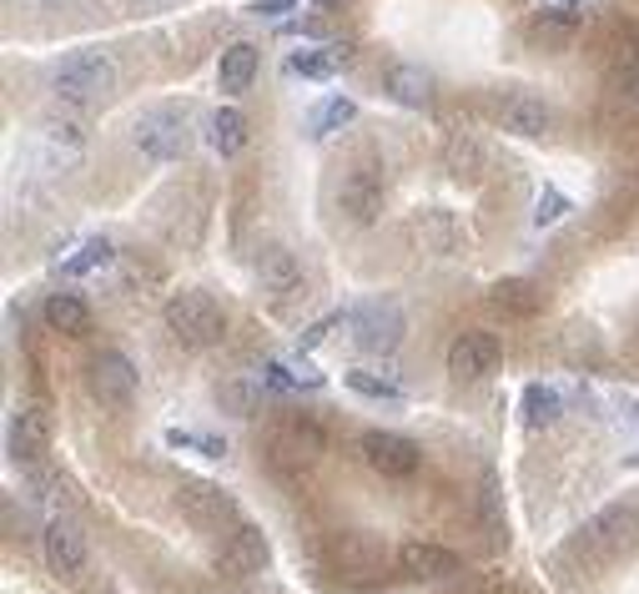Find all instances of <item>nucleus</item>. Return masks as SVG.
<instances>
[{"label":"nucleus","instance_id":"obj_1","mask_svg":"<svg viewBox=\"0 0 639 594\" xmlns=\"http://www.w3.org/2000/svg\"><path fill=\"white\" fill-rule=\"evenodd\" d=\"M51 86H55V96L71 101V106L101 101V96H111V86H116V61H111V51L81 45V51L61 55V66H55Z\"/></svg>","mask_w":639,"mask_h":594},{"label":"nucleus","instance_id":"obj_2","mask_svg":"<svg viewBox=\"0 0 639 594\" xmlns=\"http://www.w3.org/2000/svg\"><path fill=\"white\" fill-rule=\"evenodd\" d=\"M162 318H166V332L176 342H186V348H212L227 332V318H222V308L206 293H172Z\"/></svg>","mask_w":639,"mask_h":594},{"label":"nucleus","instance_id":"obj_3","mask_svg":"<svg viewBox=\"0 0 639 594\" xmlns=\"http://www.w3.org/2000/svg\"><path fill=\"white\" fill-rule=\"evenodd\" d=\"M347 328H353V348L373 352V358H393V352L403 348V338H408V318H403V308L393 297L363 303V308L347 318Z\"/></svg>","mask_w":639,"mask_h":594},{"label":"nucleus","instance_id":"obj_4","mask_svg":"<svg viewBox=\"0 0 639 594\" xmlns=\"http://www.w3.org/2000/svg\"><path fill=\"white\" fill-rule=\"evenodd\" d=\"M186 111L182 106H152L136 116V146L152 162H176L186 152Z\"/></svg>","mask_w":639,"mask_h":594},{"label":"nucleus","instance_id":"obj_5","mask_svg":"<svg viewBox=\"0 0 639 594\" xmlns=\"http://www.w3.org/2000/svg\"><path fill=\"white\" fill-rule=\"evenodd\" d=\"M358 449H363V463H368L373 473H383V479H413V473H418V463H423L418 443L403 439V433H388V429L363 433Z\"/></svg>","mask_w":639,"mask_h":594},{"label":"nucleus","instance_id":"obj_6","mask_svg":"<svg viewBox=\"0 0 639 594\" xmlns=\"http://www.w3.org/2000/svg\"><path fill=\"white\" fill-rule=\"evenodd\" d=\"M36 152L51 172H71L87 156V126L77 116H45L41 132H36Z\"/></svg>","mask_w":639,"mask_h":594},{"label":"nucleus","instance_id":"obj_7","mask_svg":"<svg viewBox=\"0 0 639 594\" xmlns=\"http://www.w3.org/2000/svg\"><path fill=\"white\" fill-rule=\"evenodd\" d=\"M41 554L55 580H81V570H87V534H81V524L51 519L41 534Z\"/></svg>","mask_w":639,"mask_h":594},{"label":"nucleus","instance_id":"obj_8","mask_svg":"<svg viewBox=\"0 0 639 594\" xmlns=\"http://www.w3.org/2000/svg\"><path fill=\"white\" fill-rule=\"evenodd\" d=\"M494 363H499V338H494V332L468 328L448 342V373H454L458 383H474V378L494 373Z\"/></svg>","mask_w":639,"mask_h":594},{"label":"nucleus","instance_id":"obj_9","mask_svg":"<svg viewBox=\"0 0 639 594\" xmlns=\"http://www.w3.org/2000/svg\"><path fill=\"white\" fill-rule=\"evenodd\" d=\"M91 393H97V403H106V408H126L131 398H136V368H131L126 352L111 348L91 363Z\"/></svg>","mask_w":639,"mask_h":594},{"label":"nucleus","instance_id":"obj_10","mask_svg":"<svg viewBox=\"0 0 639 594\" xmlns=\"http://www.w3.org/2000/svg\"><path fill=\"white\" fill-rule=\"evenodd\" d=\"M398 570L408 574V580H423V584L454 580V574H458V554L444 550V544H434V540H408L398 550Z\"/></svg>","mask_w":639,"mask_h":594},{"label":"nucleus","instance_id":"obj_11","mask_svg":"<svg viewBox=\"0 0 639 594\" xmlns=\"http://www.w3.org/2000/svg\"><path fill=\"white\" fill-rule=\"evenodd\" d=\"M51 449V413L41 403H21L11 419V459L16 463H31Z\"/></svg>","mask_w":639,"mask_h":594},{"label":"nucleus","instance_id":"obj_12","mask_svg":"<svg viewBox=\"0 0 639 594\" xmlns=\"http://www.w3.org/2000/svg\"><path fill=\"white\" fill-rule=\"evenodd\" d=\"M337 207L353 222H373L383 212V176L368 172V166H353L343 176V187H337Z\"/></svg>","mask_w":639,"mask_h":594},{"label":"nucleus","instance_id":"obj_13","mask_svg":"<svg viewBox=\"0 0 639 594\" xmlns=\"http://www.w3.org/2000/svg\"><path fill=\"white\" fill-rule=\"evenodd\" d=\"M554 126V111L544 96H534V91H514L509 101H504V132L524 136V142H539V136H549Z\"/></svg>","mask_w":639,"mask_h":594},{"label":"nucleus","instance_id":"obj_14","mask_svg":"<svg viewBox=\"0 0 639 594\" xmlns=\"http://www.w3.org/2000/svg\"><path fill=\"white\" fill-rule=\"evenodd\" d=\"M635 534H639V509L635 504H609V509H599V514L585 524V544H595V550L629 544Z\"/></svg>","mask_w":639,"mask_h":594},{"label":"nucleus","instance_id":"obj_15","mask_svg":"<svg viewBox=\"0 0 639 594\" xmlns=\"http://www.w3.org/2000/svg\"><path fill=\"white\" fill-rule=\"evenodd\" d=\"M317 453H323V433L313 423H282L272 433V459L287 469H307V463H317Z\"/></svg>","mask_w":639,"mask_h":594},{"label":"nucleus","instance_id":"obj_16","mask_svg":"<svg viewBox=\"0 0 639 594\" xmlns=\"http://www.w3.org/2000/svg\"><path fill=\"white\" fill-rule=\"evenodd\" d=\"M383 91H388L398 106L423 111L428 101H434V76H428L423 66H408V61H398V66H388V76H383Z\"/></svg>","mask_w":639,"mask_h":594},{"label":"nucleus","instance_id":"obj_17","mask_svg":"<svg viewBox=\"0 0 639 594\" xmlns=\"http://www.w3.org/2000/svg\"><path fill=\"white\" fill-rule=\"evenodd\" d=\"M267 560H272V550H267V540H262V529H252V524H242L237 534H232V544L222 550V570L227 574H262Z\"/></svg>","mask_w":639,"mask_h":594},{"label":"nucleus","instance_id":"obj_18","mask_svg":"<svg viewBox=\"0 0 639 594\" xmlns=\"http://www.w3.org/2000/svg\"><path fill=\"white\" fill-rule=\"evenodd\" d=\"M257 81V45L252 41H232L227 51L217 55V86L227 96H242V91Z\"/></svg>","mask_w":639,"mask_h":594},{"label":"nucleus","instance_id":"obj_19","mask_svg":"<svg viewBox=\"0 0 639 594\" xmlns=\"http://www.w3.org/2000/svg\"><path fill=\"white\" fill-rule=\"evenodd\" d=\"M252 273H257V283L267 287V293H293L297 277H303V267H297V257L287 253V247H262L257 257H252Z\"/></svg>","mask_w":639,"mask_h":594},{"label":"nucleus","instance_id":"obj_20","mask_svg":"<svg viewBox=\"0 0 639 594\" xmlns=\"http://www.w3.org/2000/svg\"><path fill=\"white\" fill-rule=\"evenodd\" d=\"M488 303H494L504 318H534V313L544 308V293L529 277H504V283L488 287Z\"/></svg>","mask_w":639,"mask_h":594},{"label":"nucleus","instance_id":"obj_21","mask_svg":"<svg viewBox=\"0 0 639 594\" xmlns=\"http://www.w3.org/2000/svg\"><path fill=\"white\" fill-rule=\"evenodd\" d=\"M206 146L217 156H237L247 146V116L237 106H217L206 116Z\"/></svg>","mask_w":639,"mask_h":594},{"label":"nucleus","instance_id":"obj_22","mask_svg":"<svg viewBox=\"0 0 639 594\" xmlns=\"http://www.w3.org/2000/svg\"><path fill=\"white\" fill-rule=\"evenodd\" d=\"M45 322L65 338H81V332H91V308L77 293H51L45 297Z\"/></svg>","mask_w":639,"mask_h":594},{"label":"nucleus","instance_id":"obj_23","mask_svg":"<svg viewBox=\"0 0 639 594\" xmlns=\"http://www.w3.org/2000/svg\"><path fill=\"white\" fill-rule=\"evenodd\" d=\"M559 413H564L559 388H544V383L524 388V423L529 429H549V423H559Z\"/></svg>","mask_w":639,"mask_h":594},{"label":"nucleus","instance_id":"obj_24","mask_svg":"<svg viewBox=\"0 0 639 594\" xmlns=\"http://www.w3.org/2000/svg\"><path fill=\"white\" fill-rule=\"evenodd\" d=\"M186 504H192V514L196 519H237V504H232L222 489H212V484H186Z\"/></svg>","mask_w":639,"mask_h":594},{"label":"nucleus","instance_id":"obj_25","mask_svg":"<svg viewBox=\"0 0 639 594\" xmlns=\"http://www.w3.org/2000/svg\"><path fill=\"white\" fill-rule=\"evenodd\" d=\"M353 116H358V106H353V101H347V96H327L323 106H317L313 116H307V126H313V136H317V142H323V136L343 132V126L353 122Z\"/></svg>","mask_w":639,"mask_h":594},{"label":"nucleus","instance_id":"obj_26","mask_svg":"<svg viewBox=\"0 0 639 594\" xmlns=\"http://www.w3.org/2000/svg\"><path fill=\"white\" fill-rule=\"evenodd\" d=\"M262 378H267L272 388H323V373H317L307 358H297V363H277V358H272V363L262 368Z\"/></svg>","mask_w":639,"mask_h":594},{"label":"nucleus","instance_id":"obj_27","mask_svg":"<svg viewBox=\"0 0 639 594\" xmlns=\"http://www.w3.org/2000/svg\"><path fill=\"white\" fill-rule=\"evenodd\" d=\"M444 162H448V172H454V176H478L484 152H478L474 136H454V142H448V152H444Z\"/></svg>","mask_w":639,"mask_h":594},{"label":"nucleus","instance_id":"obj_28","mask_svg":"<svg viewBox=\"0 0 639 594\" xmlns=\"http://www.w3.org/2000/svg\"><path fill=\"white\" fill-rule=\"evenodd\" d=\"M337 71L333 55H317V51H297L287 55V76H307V81H327Z\"/></svg>","mask_w":639,"mask_h":594},{"label":"nucleus","instance_id":"obj_29","mask_svg":"<svg viewBox=\"0 0 639 594\" xmlns=\"http://www.w3.org/2000/svg\"><path fill=\"white\" fill-rule=\"evenodd\" d=\"M343 383L353 388V393H363V398H378V403H398V398H403L398 383H388V378H373V373H343Z\"/></svg>","mask_w":639,"mask_h":594},{"label":"nucleus","instance_id":"obj_30","mask_svg":"<svg viewBox=\"0 0 639 594\" xmlns=\"http://www.w3.org/2000/svg\"><path fill=\"white\" fill-rule=\"evenodd\" d=\"M106 263H111V243H106V237H91V243L81 247L71 263H65V273H71V277H87V273H97V267H106Z\"/></svg>","mask_w":639,"mask_h":594},{"label":"nucleus","instance_id":"obj_31","mask_svg":"<svg viewBox=\"0 0 639 594\" xmlns=\"http://www.w3.org/2000/svg\"><path fill=\"white\" fill-rule=\"evenodd\" d=\"M569 217V197L559 187H544L539 202H534V227H554V222Z\"/></svg>","mask_w":639,"mask_h":594},{"label":"nucleus","instance_id":"obj_32","mask_svg":"<svg viewBox=\"0 0 639 594\" xmlns=\"http://www.w3.org/2000/svg\"><path fill=\"white\" fill-rule=\"evenodd\" d=\"M166 439H172L176 449H202L206 459H222V453H227V443H222V439H206V433H182V429H172Z\"/></svg>","mask_w":639,"mask_h":594},{"label":"nucleus","instance_id":"obj_33","mask_svg":"<svg viewBox=\"0 0 639 594\" xmlns=\"http://www.w3.org/2000/svg\"><path fill=\"white\" fill-rule=\"evenodd\" d=\"M333 322H343V318H337V313H333V318L313 322V328H307V332H303V352H313V348H317V342H323V338H327V328H333Z\"/></svg>","mask_w":639,"mask_h":594},{"label":"nucleus","instance_id":"obj_34","mask_svg":"<svg viewBox=\"0 0 639 594\" xmlns=\"http://www.w3.org/2000/svg\"><path fill=\"white\" fill-rule=\"evenodd\" d=\"M293 6H297V0H257V6H252V16H287Z\"/></svg>","mask_w":639,"mask_h":594},{"label":"nucleus","instance_id":"obj_35","mask_svg":"<svg viewBox=\"0 0 639 594\" xmlns=\"http://www.w3.org/2000/svg\"><path fill=\"white\" fill-rule=\"evenodd\" d=\"M222 398H227V403L237 408L242 419H247V413H252V393H247V388H227V393H222Z\"/></svg>","mask_w":639,"mask_h":594},{"label":"nucleus","instance_id":"obj_36","mask_svg":"<svg viewBox=\"0 0 639 594\" xmlns=\"http://www.w3.org/2000/svg\"><path fill=\"white\" fill-rule=\"evenodd\" d=\"M36 6H45V11H87L91 0H36Z\"/></svg>","mask_w":639,"mask_h":594},{"label":"nucleus","instance_id":"obj_37","mask_svg":"<svg viewBox=\"0 0 639 594\" xmlns=\"http://www.w3.org/2000/svg\"><path fill=\"white\" fill-rule=\"evenodd\" d=\"M629 96L639 101V71H635V76H629Z\"/></svg>","mask_w":639,"mask_h":594}]
</instances>
